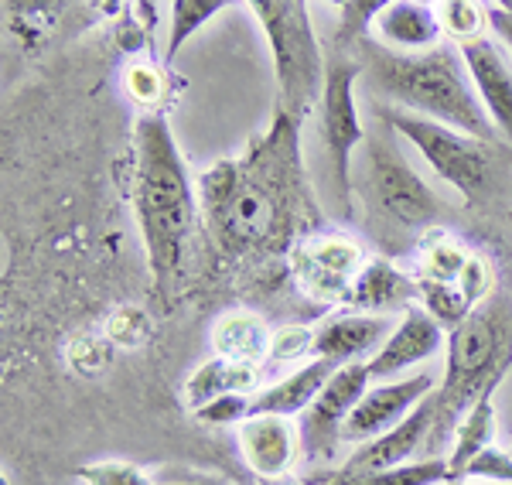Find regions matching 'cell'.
Listing matches in <instances>:
<instances>
[{
	"label": "cell",
	"mask_w": 512,
	"mask_h": 485,
	"mask_svg": "<svg viewBox=\"0 0 512 485\" xmlns=\"http://www.w3.org/2000/svg\"><path fill=\"white\" fill-rule=\"evenodd\" d=\"M311 363L315 359V328L311 325H284L274 332V342H270V359L267 363L277 366H291V363Z\"/></svg>",
	"instance_id": "83f0119b"
},
{
	"label": "cell",
	"mask_w": 512,
	"mask_h": 485,
	"mask_svg": "<svg viewBox=\"0 0 512 485\" xmlns=\"http://www.w3.org/2000/svg\"><path fill=\"white\" fill-rule=\"evenodd\" d=\"M301 120L277 110L274 123L239 158L216 161L198 178V212L216 250L229 260L291 257L318 233V205L304 182Z\"/></svg>",
	"instance_id": "6da1fadb"
},
{
	"label": "cell",
	"mask_w": 512,
	"mask_h": 485,
	"mask_svg": "<svg viewBox=\"0 0 512 485\" xmlns=\"http://www.w3.org/2000/svg\"><path fill=\"white\" fill-rule=\"evenodd\" d=\"M495 390H499V386H489V390L461 414L458 427H454V441H451V455H448L451 482H458V475L465 472L472 458H478L485 448L495 445V427H499L495 424Z\"/></svg>",
	"instance_id": "603a6c76"
},
{
	"label": "cell",
	"mask_w": 512,
	"mask_h": 485,
	"mask_svg": "<svg viewBox=\"0 0 512 485\" xmlns=\"http://www.w3.org/2000/svg\"><path fill=\"white\" fill-rule=\"evenodd\" d=\"M134 212L144 236L147 267L154 274L158 291L168 298L171 284L178 281L185 246L198 212V185L188 175L178 141L171 134L164 113H140L134 127Z\"/></svg>",
	"instance_id": "7a4b0ae2"
},
{
	"label": "cell",
	"mask_w": 512,
	"mask_h": 485,
	"mask_svg": "<svg viewBox=\"0 0 512 485\" xmlns=\"http://www.w3.org/2000/svg\"><path fill=\"white\" fill-rule=\"evenodd\" d=\"M489 31L512 52V14L502 4H489Z\"/></svg>",
	"instance_id": "836d02e7"
},
{
	"label": "cell",
	"mask_w": 512,
	"mask_h": 485,
	"mask_svg": "<svg viewBox=\"0 0 512 485\" xmlns=\"http://www.w3.org/2000/svg\"><path fill=\"white\" fill-rule=\"evenodd\" d=\"M212 349L219 359L229 363H246V366H263L270 359V342L274 332L267 328L260 315L253 311H226L212 325Z\"/></svg>",
	"instance_id": "7402d4cb"
},
{
	"label": "cell",
	"mask_w": 512,
	"mask_h": 485,
	"mask_svg": "<svg viewBox=\"0 0 512 485\" xmlns=\"http://www.w3.org/2000/svg\"><path fill=\"white\" fill-rule=\"evenodd\" d=\"M437 383L441 380L431 373H414V376H403V380H386V383L369 386V393L359 400V407L352 410V417L342 427V441H359V445H366V441L379 438V434L393 431V427L407 421L427 397H434Z\"/></svg>",
	"instance_id": "7c38bea8"
},
{
	"label": "cell",
	"mask_w": 512,
	"mask_h": 485,
	"mask_svg": "<svg viewBox=\"0 0 512 485\" xmlns=\"http://www.w3.org/2000/svg\"><path fill=\"white\" fill-rule=\"evenodd\" d=\"M195 417L212 427H239L243 421H250V397H222L216 404L202 407Z\"/></svg>",
	"instance_id": "1f68e13d"
},
{
	"label": "cell",
	"mask_w": 512,
	"mask_h": 485,
	"mask_svg": "<svg viewBox=\"0 0 512 485\" xmlns=\"http://www.w3.org/2000/svg\"><path fill=\"white\" fill-rule=\"evenodd\" d=\"M373 35L383 48L403 55L431 52L441 41L444 28L437 18V4H420V0H386L383 11L373 24Z\"/></svg>",
	"instance_id": "ac0fdd59"
},
{
	"label": "cell",
	"mask_w": 512,
	"mask_h": 485,
	"mask_svg": "<svg viewBox=\"0 0 512 485\" xmlns=\"http://www.w3.org/2000/svg\"><path fill=\"white\" fill-rule=\"evenodd\" d=\"M448 485H478V482H448Z\"/></svg>",
	"instance_id": "8d00e7d4"
},
{
	"label": "cell",
	"mask_w": 512,
	"mask_h": 485,
	"mask_svg": "<svg viewBox=\"0 0 512 485\" xmlns=\"http://www.w3.org/2000/svg\"><path fill=\"white\" fill-rule=\"evenodd\" d=\"M448 458H420L400 468H379V472H338L325 485H448Z\"/></svg>",
	"instance_id": "cb8c5ba5"
},
{
	"label": "cell",
	"mask_w": 512,
	"mask_h": 485,
	"mask_svg": "<svg viewBox=\"0 0 512 485\" xmlns=\"http://www.w3.org/2000/svg\"><path fill=\"white\" fill-rule=\"evenodd\" d=\"M253 393H260V366L229 363L219 356L198 366L181 386V400L192 414L222 397H253Z\"/></svg>",
	"instance_id": "ffe728a7"
},
{
	"label": "cell",
	"mask_w": 512,
	"mask_h": 485,
	"mask_svg": "<svg viewBox=\"0 0 512 485\" xmlns=\"http://www.w3.org/2000/svg\"><path fill=\"white\" fill-rule=\"evenodd\" d=\"M362 62L349 45H335L325 52V93H321V137H325L328 164H332L335 192L342 202V216H352V154L366 141L359 110H355V79Z\"/></svg>",
	"instance_id": "ba28073f"
},
{
	"label": "cell",
	"mask_w": 512,
	"mask_h": 485,
	"mask_svg": "<svg viewBox=\"0 0 512 485\" xmlns=\"http://www.w3.org/2000/svg\"><path fill=\"white\" fill-rule=\"evenodd\" d=\"M369 383H373V376H369L366 363H349L335 369L315 404L301 414L304 451H311L318 458L335 455L338 445H342V427L352 417V410L359 407V400L369 393Z\"/></svg>",
	"instance_id": "8fae6325"
},
{
	"label": "cell",
	"mask_w": 512,
	"mask_h": 485,
	"mask_svg": "<svg viewBox=\"0 0 512 485\" xmlns=\"http://www.w3.org/2000/svg\"><path fill=\"white\" fill-rule=\"evenodd\" d=\"M492 482V485H512V451L506 448H485L482 455L468 462L458 482Z\"/></svg>",
	"instance_id": "4dcf8cb0"
},
{
	"label": "cell",
	"mask_w": 512,
	"mask_h": 485,
	"mask_svg": "<svg viewBox=\"0 0 512 485\" xmlns=\"http://www.w3.org/2000/svg\"><path fill=\"white\" fill-rule=\"evenodd\" d=\"M335 363L328 359H311L301 369H294L291 376H284L280 383L267 386V390L250 397V417L274 414V417H301L304 410L318 400V393L325 390V383L332 380Z\"/></svg>",
	"instance_id": "d6986e66"
},
{
	"label": "cell",
	"mask_w": 512,
	"mask_h": 485,
	"mask_svg": "<svg viewBox=\"0 0 512 485\" xmlns=\"http://www.w3.org/2000/svg\"><path fill=\"white\" fill-rule=\"evenodd\" d=\"M431 441H434V400L427 397L403 424H396L393 431L366 441L355 455H349L342 472H379V468H400L420 462L417 455H424L431 448Z\"/></svg>",
	"instance_id": "e0dca14e"
},
{
	"label": "cell",
	"mask_w": 512,
	"mask_h": 485,
	"mask_svg": "<svg viewBox=\"0 0 512 485\" xmlns=\"http://www.w3.org/2000/svg\"><path fill=\"white\" fill-rule=\"evenodd\" d=\"M147 335V315L140 308H120L110 318V339L123 345H137Z\"/></svg>",
	"instance_id": "d6a6232c"
},
{
	"label": "cell",
	"mask_w": 512,
	"mask_h": 485,
	"mask_svg": "<svg viewBox=\"0 0 512 485\" xmlns=\"http://www.w3.org/2000/svg\"><path fill=\"white\" fill-rule=\"evenodd\" d=\"M458 55L465 62L478 100H482L485 113H489L495 134L512 144V72L506 59H502L499 45L489 35H478L461 41Z\"/></svg>",
	"instance_id": "9a60e30c"
},
{
	"label": "cell",
	"mask_w": 512,
	"mask_h": 485,
	"mask_svg": "<svg viewBox=\"0 0 512 485\" xmlns=\"http://www.w3.org/2000/svg\"><path fill=\"white\" fill-rule=\"evenodd\" d=\"M236 445L253 479H291L304 451L301 424H294V417L274 414L250 417L236 427Z\"/></svg>",
	"instance_id": "4fadbf2b"
},
{
	"label": "cell",
	"mask_w": 512,
	"mask_h": 485,
	"mask_svg": "<svg viewBox=\"0 0 512 485\" xmlns=\"http://www.w3.org/2000/svg\"><path fill=\"white\" fill-rule=\"evenodd\" d=\"M123 89L127 96L140 106H147L144 113H161L158 100L164 96V72L158 65H147V62H134L123 76Z\"/></svg>",
	"instance_id": "f546056e"
},
{
	"label": "cell",
	"mask_w": 512,
	"mask_h": 485,
	"mask_svg": "<svg viewBox=\"0 0 512 485\" xmlns=\"http://www.w3.org/2000/svg\"><path fill=\"white\" fill-rule=\"evenodd\" d=\"M256 485H304L297 479H256Z\"/></svg>",
	"instance_id": "d590c367"
},
{
	"label": "cell",
	"mask_w": 512,
	"mask_h": 485,
	"mask_svg": "<svg viewBox=\"0 0 512 485\" xmlns=\"http://www.w3.org/2000/svg\"><path fill=\"white\" fill-rule=\"evenodd\" d=\"M502 7H506V11L512 14V0H506V4H502Z\"/></svg>",
	"instance_id": "74e56055"
},
{
	"label": "cell",
	"mask_w": 512,
	"mask_h": 485,
	"mask_svg": "<svg viewBox=\"0 0 512 485\" xmlns=\"http://www.w3.org/2000/svg\"><path fill=\"white\" fill-rule=\"evenodd\" d=\"M417 298V281L410 274H403L396 263L386 257H369L362 267L355 291L349 298V311H366V315H390V311L410 308V301Z\"/></svg>",
	"instance_id": "44dd1931"
},
{
	"label": "cell",
	"mask_w": 512,
	"mask_h": 485,
	"mask_svg": "<svg viewBox=\"0 0 512 485\" xmlns=\"http://www.w3.org/2000/svg\"><path fill=\"white\" fill-rule=\"evenodd\" d=\"M355 52H359L362 72H369L373 89L379 96H386L390 106L420 113V117L454 127L485 144H502L482 100H478L472 79H468L458 48L437 45L431 52L403 55L369 38Z\"/></svg>",
	"instance_id": "3957f363"
},
{
	"label": "cell",
	"mask_w": 512,
	"mask_h": 485,
	"mask_svg": "<svg viewBox=\"0 0 512 485\" xmlns=\"http://www.w3.org/2000/svg\"><path fill=\"white\" fill-rule=\"evenodd\" d=\"M437 18L441 28L454 45L468 38L485 35L489 28V4H472V0H448V4H437Z\"/></svg>",
	"instance_id": "484cf974"
},
{
	"label": "cell",
	"mask_w": 512,
	"mask_h": 485,
	"mask_svg": "<svg viewBox=\"0 0 512 485\" xmlns=\"http://www.w3.org/2000/svg\"><path fill=\"white\" fill-rule=\"evenodd\" d=\"M76 479L82 485H154L151 475L134 462H89L76 468Z\"/></svg>",
	"instance_id": "f1b7e54d"
},
{
	"label": "cell",
	"mask_w": 512,
	"mask_h": 485,
	"mask_svg": "<svg viewBox=\"0 0 512 485\" xmlns=\"http://www.w3.org/2000/svg\"><path fill=\"white\" fill-rule=\"evenodd\" d=\"M250 11L260 21L274 55V79L280 93V113L301 120L325 93V52L315 35L311 7L304 0H256Z\"/></svg>",
	"instance_id": "5b68a950"
},
{
	"label": "cell",
	"mask_w": 512,
	"mask_h": 485,
	"mask_svg": "<svg viewBox=\"0 0 512 485\" xmlns=\"http://www.w3.org/2000/svg\"><path fill=\"white\" fill-rule=\"evenodd\" d=\"M396 322L390 315H366V311H335L315 328V359L335 366L369 363L383 342L393 335Z\"/></svg>",
	"instance_id": "5bb4252c"
},
{
	"label": "cell",
	"mask_w": 512,
	"mask_h": 485,
	"mask_svg": "<svg viewBox=\"0 0 512 485\" xmlns=\"http://www.w3.org/2000/svg\"><path fill=\"white\" fill-rule=\"evenodd\" d=\"M512 366V294L495 287L472 315L454 332H448L444 345V376L434 390V458L441 445L454 434L461 414L482 397L489 386L506 380Z\"/></svg>",
	"instance_id": "277c9868"
},
{
	"label": "cell",
	"mask_w": 512,
	"mask_h": 485,
	"mask_svg": "<svg viewBox=\"0 0 512 485\" xmlns=\"http://www.w3.org/2000/svg\"><path fill=\"white\" fill-rule=\"evenodd\" d=\"M154 485H226V482L212 479V475H198V479H185V482H154Z\"/></svg>",
	"instance_id": "e575fe53"
},
{
	"label": "cell",
	"mask_w": 512,
	"mask_h": 485,
	"mask_svg": "<svg viewBox=\"0 0 512 485\" xmlns=\"http://www.w3.org/2000/svg\"><path fill=\"white\" fill-rule=\"evenodd\" d=\"M414 281L420 308L444 332H454L495 291L489 260L437 229H427V236L420 240Z\"/></svg>",
	"instance_id": "8992f818"
},
{
	"label": "cell",
	"mask_w": 512,
	"mask_h": 485,
	"mask_svg": "<svg viewBox=\"0 0 512 485\" xmlns=\"http://www.w3.org/2000/svg\"><path fill=\"white\" fill-rule=\"evenodd\" d=\"M366 178L369 192H373L376 209L390 219L393 226L403 229H427L441 216V199L434 188L410 168L403 151L383 137H369L366 141Z\"/></svg>",
	"instance_id": "30bf717a"
},
{
	"label": "cell",
	"mask_w": 512,
	"mask_h": 485,
	"mask_svg": "<svg viewBox=\"0 0 512 485\" xmlns=\"http://www.w3.org/2000/svg\"><path fill=\"white\" fill-rule=\"evenodd\" d=\"M287 263H291L294 284L311 301L345 311L369 257L349 233H311L294 246Z\"/></svg>",
	"instance_id": "9c48e42d"
},
{
	"label": "cell",
	"mask_w": 512,
	"mask_h": 485,
	"mask_svg": "<svg viewBox=\"0 0 512 485\" xmlns=\"http://www.w3.org/2000/svg\"><path fill=\"white\" fill-rule=\"evenodd\" d=\"M444 345H448V332H444L424 308H414V304H410V308L403 311L400 322H396L393 335L383 342V349L366 363L369 376L379 383H386L390 376L403 373V369L434 359Z\"/></svg>",
	"instance_id": "2e32d148"
},
{
	"label": "cell",
	"mask_w": 512,
	"mask_h": 485,
	"mask_svg": "<svg viewBox=\"0 0 512 485\" xmlns=\"http://www.w3.org/2000/svg\"><path fill=\"white\" fill-rule=\"evenodd\" d=\"M376 117L400 134L417 154L434 168L441 182H448L465 202H478L492 182V151L495 144H485L478 137H468L454 127H444L437 120H427L420 113L400 110V106L379 103Z\"/></svg>",
	"instance_id": "52a82bcc"
},
{
	"label": "cell",
	"mask_w": 512,
	"mask_h": 485,
	"mask_svg": "<svg viewBox=\"0 0 512 485\" xmlns=\"http://www.w3.org/2000/svg\"><path fill=\"white\" fill-rule=\"evenodd\" d=\"M219 11H226L222 0H175V4H171V35H168V48H164V65L175 62L181 45H185L198 28H205Z\"/></svg>",
	"instance_id": "d4e9b609"
},
{
	"label": "cell",
	"mask_w": 512,
	"mask_h": 485,
	"mask_svg": "<svg viewBox=\"0 0 512 485\" xmlns=\"http://www.w3.org/2000/svg\"><path fill=\"white\" fill-rule=\"evenodd\" d=\"M386 0H355V4H342L338 7V35L335 41L338 45H349V48H359L362 41H369L373 35V24L383 11Z\"/></svg>",
	"instance_id": "4316f807"
}]
</instances>
